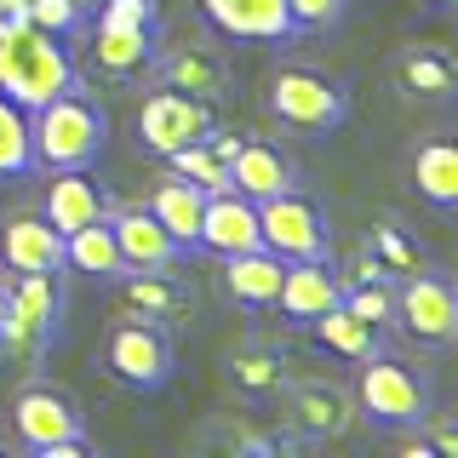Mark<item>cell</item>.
I'll use <instances>...</instances> for the list:
<instances>
[{
  "label": "cell",
  "mask_w": 458,
  "mask_h": 458,
  "mask_svg": "<svg viewBox=\"0 0 458 458\" xmlns=\"http://www.w3.org/2000/svg\"><path fill=\"white\" fill-rule=\"evenodd\" d=\"M258 229H264V247L276 258H286V264H298V258H333V224H327V212L304 190L258 200Z\"/></svg>",
  "instance_id": "obj_8"
},
{
  "label": "cell",
  "mask_w": 458,
  "mask_h": 458,
  "mask_svg": "<svg viewBox=\"0 0 458 458\" xmlns=\"http://www.w3.org/2000/svg\"><path fill=\"white\" fill-rule=\"evenodd\" d=\"M35 172V143H29V109L0 98V178H29Z\"/></svg>",
  "instance_id": "obj_29"
},
{
  "label": "cell",
  "mask_w": 458,
  "mask_h": 458,
  "mask_svg": "<svg viewBox=\"0 0 458 458\" xmlns=\"http://www.w3.org/2000/svg\"><path fill=\"white\" fill-rule=\"evenodd\" d=\"M344 298V276L327 258H298V264H286L281 269V293H276V304L281 315L293 327H310L315 315H327Z\"/></svg>",
  "instance_id": "obj_15"
},
{
  "label": "cell",
  "mask_w": 458,
  "mask_h": 458,
  "mask_svg": "<svg viewBox=\"0 0 458 458\" xmlns=\"http://www.w3.org/2000/svg\"><path fill=\"white\" fill-rule=\"evenodd\" d=\"M166 166H172V178H190V183H200L207 195H212V190H229V161L212 149L207 138H195V143H183V149H172Z\"/></svg>",
  "instance_id": "obj_30"
},
{
  "label": "cell",
  "mask_w": 458,
  "mask_h": 458,
  "mask_svg": "<svg viewBox=\"0 0 458 458\" xmlns=\"http://www.w3.org/2000/svg\"><path fill=\"white\" fill-rule=\"evenodd\" d=\"M367 252L378 258V269H384V276H390V281H401V276H412V269L424 264V252L412 247V241L401 235L395 224H378V229H372V235H367Z\"/></svg>",
  "instance_id": "obj_31"
},
{
  "label": "cell",
  "mask_w": 458,
  "mask_h": 458,
  "mask_svg": "<svg viewBox=\"0 0 458 458\" xmlns=\"http://www.w3.org/2000/svg\"><path fill=\"white\" fill-rule=\"evenodd\" d=\"M143 207L155 212V218L166 224V235H178L183 247L195 252V235H200V207H207V190H200V183H190V178H166L155 183L149 190V200H143Z\"/></svg>",
  "instance_id": "obj_25"
},
{
  "label": "cell",
  "mask_w": 458,
  "mask_h": 458,
  "mask_svg": "<svg viewBox=\"0 0 458 458\" xmlns=\"http://www.w3.org/2000/svg\"><path fill=\"white\" fill-rule=\"evenodd\" d=\"M355 412L378 429H424L429 424V384L395 355H367L355 361Z\"/></svg>",
  "instance_id": "obj_7"
},
{
  "label": "cell",
  "mask_w": 458,
  "mask_h": 458,
  "mask_svg": "<svg viewBox=\"0 0 458 458\" xmlns=\"http://www.w3.org/2000/svg\"><path fill=\"white\" fill-rule=\"evenodd\" d=\"M114 286H121L126 315H143V321L166 327L190 310V286L172 276V269H126V276H114Z\"/></svg>",
  "instance_id": "obj_22"
},
{
  "label": "cell",
  "mask_w": 458,
  "mask_h": 458,
  "mask_svg": "<svg viewBox=\"0 0 458 458\" xmlns=\"http://www.w3.org/2000/svg\"><path fill=\"white\" fill-rule=\"evenodd\" d=\"M57 315H64V286L57 269L35 276H6V321H0V355L12 367H40V355L57 338Z\"/></svg>",
  "instance_id": "obj_3"
},
{
  "label": "cell",
  "mask_w": 458,
  "mask_h": 458,
  "mask_svg": "<svg viewBox=\"0 0 458 458\" xmlns=\"http://www.w3.org/2000/svg\"><path fill=\"white\" fill-rule=\"evenodd\" d=\"M23 12H29V23L52 29V35H64V40L92 29V12H86V0H23Z\"/></svg>",
  "instance_id": "obj_33"
},
{
  "label": "cell",
  "mask_w": 458,
  "mask_h": 458,
  "mask_svg": "<svg viewBox=\"0 0 458 458\" xmlns=\"http://www.w3.org/2000/svg\"><path fill=\"white\" fill-rule=\"evenodd\" d=\"M429 6H447V0H429Z\"/></svg>",
  "instance_id": "obj_38"
},
{
  "label": "cell",
  "mask_w": 458,
  "mask_h": 458,
  "mask_svg": "<svg viewBox=\"0 0 458 458\" xmlns=\"http://www.w3.org/2000/svg\"><path fill=\"white\" fill-rule=\"evenodd\" d=\"M0 269L6 276H35V269H64V235L40 212H12L0 229Z\"/></svg>",
  "instance_id": "obj_17"
},
{
  "label": "cell",
  "mask_w": 458,
  "mask_h": 458,
  "mask_svg": "<svg viewBox=\"0 0 458 458\" xmlns=\"http://www.w3.org/2000/svg\"><path fill=\"white\" fill-rule=\"evenodd\" d=\"M281 269H286V258H276L269 247L229 252L224 258V293H229V304H241V310H276Z\"/></svg>",
  "instance_id": "obj_21"
},
{
  "label": "cell",
  "mask_w": 458,
  "mask_h": 458,
  "mask_svg": "<svg viewBox=\"0 0 458 458\" xmlns=\"http://www.w3.org/2000/svg\"><path fill=\"white\" fill-rule=\"evenodd\" d=\"M390 321L407 333L419 350H447L453 333H458V298H453V281L447 276H412L395 281V315Z\"/></svg>",
  "instance_id": "obj_9"
},
{
  "label": "cell",
  "mask_w": 458,
  "mask_h": 458,
  "mask_svg": "<svg viewBox=\"0 0 458 458\" xmlns=\"http://www.w3.org/2000/svg\"><path fill=\"white\" fill-rule=\"evenodd\" d=\"M0 321H6V281H0Z\"/></svg>",
  "instance_id": "obj_37"
},
{
  "label": "cell",
  "mask_w": 458,
  "mask_h": 458,
  "mask_svg": "<svg viewBox=\"0 0 458 458\" xmlns=\"http://www.w3.org/2000/svg\"><path fill=\"white\" fill-rule=\"evenodd\" d=\"M98 23H121V29H161V6L155 0H104Z\"/></svg>",
  "instance_id": "obj_35"
},
{
  "label": "cell",
  "mask_w": 458,
  "mask_h": 458,
  "mask_svg": "<svg viewBox=\"0 0 458 458\" xmlns=\"http://www.w3.org/2000/svg\"><path fill=\"white\" fill-rule=\"evenodd\" d=\"M12 436L29 458H86L92 441H86V419L81 401L57 384H23L18 401H12Z\"/></svg>",
  "instance_id": "obj_4"
},
{
  "label": "cell",
  "mask_w": 458,
  "mask_h": 458,
  "mask_svg": "<svg viewBox=\"0 0 458 458\" xmlns=\"http://www.w3.org/2000/svg\"><path fill=\"white\" fill-rule=\"evenodd\" d=\"M412 183H419V195L429 207L453 212L458 207V149L453 138H429L412 149Z\"/></svg>",
  "instance_id": "obj_27"
},
{
  "label": "cell",
  "mask_w": 458,
  "mask_h": 458,
  "mask_svg": "<svg viewBox=\"0 0 458 458\" xmlns=\"http://www.w3.org/2000/svg\"><path fill=\"white\" fill-rule=\"evenodd\" d=\"M264 247V229H258V200L241 190H212L207 207H200V235L195 252L229 258V252H252Z\"/></svg>",
  "instance_id": "obj_12"
},
{
  "label": "cell",
  "mask_w": 458,
  "mask_h": 458,
  "mask_svg": "<svg viewBox=\"0 0 458 458\" xmlns=\"http://www.w3.org/2000/svg\"><path fill=\"white\" fill-rule=\"evenodd\" d=\"M149 75L161 86H172V92H190V98L218 104L229 92V57L218 47H172V52H155Z\"/></svg>",
  "instance_id": "obj_16"
},
{
  "label": "cell",
  "mask_w": 458,
  "mask_h": 458,
  "mask_svg": "<svg viewBox=\"0 0 458 458\" xmlns=\"http://www.w3.org/2000/svg\"><path fill=\"white\" fill-rule=\"evenodd\" d=\"M92 64L104 69L109 81H138L149 75L155 64V35L161 29H121V23H92Z\"/></svg>",
  "instance_id": "obj_20"
},
{
  "label": "cell",
  "mask_w": 458,
  "mask_h": 458,
  "mask_svg": "<svg viewBox=\"0 0 458 458\" xmlns=\"http://www.w3.org/2000/svg\"><path fill=\"white\" fill-rule=\"evenodd\" d=\"M264 104L281 126H293V132H304V138H327L350 121V86L338 75H321V69L281 64L276 75H269Z\"/></svg>",
  "instance_id": "obj_5"
},
{
  "label": "cell",
  "mask_w": 458,
  "mask_h": 458,
  "mask_svg": "<svg viewBox=\"0 0 458 458\" xmlns=\"http://www.w3.org/2000/svg\"><path fill=\"white\" fill-rule=\"evenodd\" d=\"M281 395H286L281 412H286V424H293V436H304V441L350 436V424H355V395L350 390H338V384H327V378H286Z\"/></svg>",
  "instance_id": "obj_11"
},
{
  "label": "cell",
  "mask_w": 458,
  "mask_h": 458,
  "mask_svg": "<svg viewBox=\"0 0 458 458\" xmlns=\"http://www.w3.org/2000/svg\"><path fill=\"white\" fill-rule=\"evenodd\" d=\"M390 75L407 98H453L458 69H453V52H441V47H401Z\"/></svg>",
  "instance_id": "obj_24"
},
{
  "label": "cell",
  "mask_w": 458,
  "mask_h": 458,
  "mask_svg": "<svg viewBox=\"0 0 458 458\" xmlns=\"http://www.w3.org/2000/svg\"><path fill=\"white\" fill-rule=\"evenodd\" d=\"M40 218H47L57 235H69V229H81V224L109 218V195H104V183H98V178H86V166L52 172L47 200H40Z\"/></svg>",
  "instance_id": "obj_18"
},
{
  "label": "cell",
  "mask_w": 458,
  "mask_h": 458,
  "mask_svg": "<svg viewBox=\"0 0 458 458\" xmlns=\"http://www.w3.org/2000/svg\"><path fill=\"white\" fill-rule=\"evenodd\" d=\"M81 69L69 57L64 35L40 23H6L0 29V98H12L18 109H40L52 104L57 92H75Z\"/></svg>",
  "instance_id": "obj_1"
},
{
  "label": "cell",
  "mask_w": 458,
  "mask_h": 458,
  "mask_svg": "<svg viewBox=\"0 0 458 458\" xmlns=\"http://www.w3.org/2000/svg\"><path fill=\"white\" fill-rule=\"evenodd\" d=\"M344 310H355L361 321L372 327H384L395 315V281H384V276H372V281H344V298H338Z\"/></svg>",
  "instance_id": "obj_32"
},
{
  "label": "cell",
  "mask_w": 458,
  "mask_h": 458,
  "mask_svg": "<svg viewBox=\"0 0 458 458\" xmlns=\"http://www.w3.org/2000/svg\"><path fill=\"white\" fill-rule=\"evenodd\" d=\"M64 269H75V276H92V281H114V276H126L109 218L69 229V235H64Z\"/></svg>",
  "instance_id": "obj_26"
},
{
  "label": "cell",
  "mask_w": 458,
  "mask_h": 458,
  "mask_svg": "<svg viewBox=\"0 0 458 458\" xmlns=\"http://www.w3.org/2000/svg\"><path fill=\"white\" fill-rule=\"evenodd\" d=\"M229 190H241V195H252V200L286 195V190H298V166H293V155L276 149V143L241 138V149L229 155Z\"/></svg>",
  "instance_id": "obj_19"
},
{
  "label": "cell",
  "mask_w": 458,
  "mask_h": 458,
  "mask_svg": "<svg viewBox=\"0 0 458 458\" xmlns=\"http://www.w3.org/2000/svg\"><path fill=\"white\" fill-rule=\"evenodd\" d=\"M104 372L114 384L138 395H161L178 378V344L161 321H143V315H121L104 333Z\"/></svg>",
  "instance_id": "obj_6"
},
{
  "label": "cell",
  "mask_w": 458,
  "mask_h": 458,
  "mask_svg": "<svg viewBox=\"0 0 458 458\" xmlns=\"http://www.w3.org/2000/svg\"><path fill=\"white\" fill-rule=\"evenodd\" d=\"M224 378L229 390L241 401H252V407H264V401H281V384H286V361L269 344H241V350H229L224 361Z\"/></svg>",
  "instance_id": "obj_23"
},
{
  "label": "cell",
  "mask_w": 458,
  "mask_h": 458,
  "mask_svg": "<svg viewBox=\"0 0 458 458\" xmlns=\"http://www.w3.org/2000/svg\"><path fill=\"white\" fill-rule=\"evenodd\" d=\"M310 327H315V338H321V350H327V355H338V361H367V355H378V350H384L378 327L361 321V315L344 310V304H333L327 315H315Z\"/></svg>",
  "instance_id": "obj_28"
},
{
  "label": "cell",
  "mask_w": 458,
  "mask_h": 458,
  "mask_svg": "<svg viewBox=\"0 0 458 458\" xmlns=\"http://www.w3.org/2000/svg\"><path fill=\"white\" fill-rule=\"evenodd\" d=\"M109 229L126 269H178L190 258V247L178 235H166V224L149 207H109Z\"/></svg>",
  "instance_id": "obj_13"
},
{
  "label": "cell",
  "mask_w": 458,
  "mask_h": 458,
  "mask_svg": "<svg viewBox=\"0 0 458 458\" xmlns=\"http://www.w3.org/2000/svg\"><path fill=\"white\" fill-rule=\"evenodd\" d=\"M200 18L218 29L224 40H247V47H281V40H298L286 0H200Z\"/></svg>",
  "instance_id": "obj_14"
},
{
  "label": "cell",
  "mask_w": 458,
  "mask_h": 458,
  "mask_svg": "<svg viewBox=\"0 0 458 458\" xmlns=\"http://www.w3.org/2000/svg\"><path fill=\"white\" fill-rule=\"evenodd\" d=\"M29 143H35V166H47V172L92 166L109 149V114L81 86L75 92H57L52 104L29 109Z\"/></svg>",
  "instance_id": "obj_2"
},
{
  "label": "cell",
  "mask_w": 458,
  "mask_h": 458,
  "mask_svg": "<svg viewBox=\"0 0 458 458\" xmlns=\"http://www.w3.org/2000/svg\"><path fill=\"white\" fill-rule=\"evenodd\" d=\"M286 12H293L298 35H321V29H338L344 23L350 0H286Z\"/></svg>",
  "instance_id": "obj_34"
},
{
  "label": "cell",
  "mask_w": 458,
  "mask_h": 458,
  "mask_svg": "<svg viewBox=\"0 0 458 458\" xmlns=\"http://www.w3.org/2000/svg\"><path fill=\"white\" fill-rule=\"evenodd\" d=\"M436 447H441V453H453V447H458V436H453V424H436Z\"/></svg>",
  "instance_id": "obj_36"
},
{
  "label": "cell",
  "mask_w": 458,
  "mask_h": 458,
  "mask_svg": "<svg viewBox=\"0 0 458 458\" xmlns=\"http://www.w3.org/2000/svg\"><path fill=\"white\" fill-rule=\"evenodd\" d=\"M212 126H218V109L207 104V98H190V92H172V86H161V92H149L138 104V143L149 155H166L183 149V143L207 138Z\"/></svg>",
  "instance_id": "obj_10"
}]
</instances>
